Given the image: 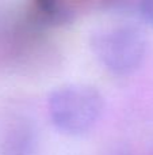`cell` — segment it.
Listing matches in <instances>:
<instances>
[{"label": "cell", "mask_w": 153, "mask_h": 155, "mask_svg": "<svg viewBox=\"0 0 153 155\" xmlns=\"http://www.w3.org/2000/svg\"><path fill=\"white\" fill-rule=\"evenodd\" d=\"M48 112L57 129L68 135L91 131L103 112V97L88 84H65L52 91Z\"/></svg>", "instance_id": "obj_1"}, {"label": "cell", "mask_w": 153, "mask_h": 155, "mask_svg": "<svg viewBox=\"0 0 153 155\" xmlns=\"http://www.w3.org/2000/svg\"><path fill=\"white\" fill-rule=\"evenodd\" d=\"M91 49L106 70L114 75L125 76L141 67L146 56L148 42L138 27L117 25L92 35Z\"/></svg>", "instance_id": "obj_2"}, {"label": "cell", "mask_w": 153, "mask_h": 155, "mask_svg": "<svg viewBox=\"0 0 153 155\" xmlns=\"http://www.w3.org/2000/svg\"><path fill=\"white\" fill-rule=\"evenodd\" d=\"M140 8L144 19L153 25V0H141Z\"/></svg>", "instance_id": "obj_3"}]
</instances>
